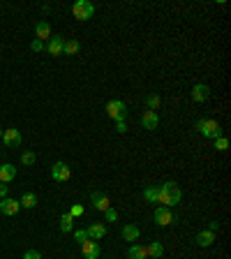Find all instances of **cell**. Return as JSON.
<instances>
[{
  "label": "cell",
  "instance_id": "30",
  "mask_svg": "<svg viewBox=\"0 0 231 259\" xmlns=\"http://www.w3.org/2000/svg\"><path fill=\"white\" fill-rule=\"evenodd\" d=\"M70 215H72V218H79V215H83V206H81V204H74L70 208Z\"/></svg>",
  "mask_w": 231,
  "mask_h": 259
},
{
  "label": "cell",
  "instance_id": "19",
  "mask_svg": "<svg viewBox=\"0 0 231 259\" xmlns=\"http://www.w3.org/2000/svg\"><path fill=\"white\" fill-rule=\"evenodd\" d=\"M127 257H130V259H146V257H148V252H146L143 245L132 243V245H130V250H127Z\"/></svg>",
  "mask_w": 231,
  "mask_h": 259
},
{
  "label": "cell",
  "instance_id": "22",
  "mask_svg": "<svg viewBox=\"0 0 231 259\" xmlns=\"http://www.w3.org/2000/svg\"><path fill=\"white\" fill-rule=\"evenodd\" d=\"M19 204H21V208H35V206H37V197L33 195V192H26V195L19 199Z\"/></svg>",
  "mask_w": 231,
  "mask_h": 259
},
{
  "label": "cell",
  "instance_id": "11",
  "mask_svg": "<svg viewBox=\"0 0 231 259\" xmlns=\"http://www.w3.org/2000/svg\"><path fill=\"white\" fill-rule=\"evenodd\" d=\"M19 211H21V204H19L17 199H9V197L0 199V213H5V215H17Z\"/></svg>",
  "mask_w": 231,
  "mask_h": 259
},
{
  "label": "cell",
  "instance_id": "18",
  "mask_svg": "<svg viewBox=\"0 0 231 259\" xmlns=\"http://www.w3.org/2000/svg\"><path fill=\"white\" fill-rule=\"evenodd\" d=\"M120 236H123L125 241H136L139 239V227L136 224H125L123 229H120Z\"/></svg>",
  "mask_w": 231,
  "mask_h": 259
},
{
  "label": "cell",
  "instance_id": "35",
  "mask_svg": "<svg viewBox=\"0 0 231 259\" xmlns=\"http://www.w3.org/2000/svg\"><path fill=\"white\" fill-rule=\"evenodd\" d=\"M5 197H7V185L0 183V199H5Z\"/></svg>",
  "mask_w": 231,
  "mask_h": 259
},
{
  "label": "cell",
  "instance_id": "23",
  "mask_svg": "<svg viewBox=\"0 0 231 259\" xmlns=\"http://www.w3.org/2000/svg\"><path fill=\"white\" fill-rule=\"evenodd\" d=\"M146 252H148V257H162V252H164V245L160 241H153L151 245H146Z\"/></svg>",
  "mask_w": 231,
  "mask_h": 259
},
{
  "label": "cell",
  "instance_id": "13",
  "mask_svg": "<svg viewBox=\"0 0 231 259\" xmlns=\"http://www.w3.org/2000/svg\"><path fill=\"white\" fill-rule=\"evenodd\" d=\"M86 234H88L90 241H102V239L107 236V227L102 222H93L88 229H86Z\"/></svg>",
  "mask_w": 231,
  "mask_h": 259
},
{
  "label": "cell",
  "instance_id": "34",
  "mask_svg": "<svg viewBox=\"0 0 231 259\" xmlns=\"http://www.w3.org/2000/svg\"><path fill=\"white\" fill-rule=\"evenodd\" d=\"M217 229H220V222H215V220H213V222H208V232H217Z\"/></svg>",
  "mask_w": 231,
  "mask_h": 259
},
{
  "label": "cell",
  "instance_id": "31",
  "mask_svg": "<svg viewBox=\"0 0 231 259\" xmlns=\"http://www.w3.org/2000/svg\"><path fill=\"white\" fill-rule=\"evenodd\" d=\"M23 259H42V252L39 250H28L26 255H23Z\"/></svg>",
  "mask_w": 231,
  "mask_h": 259
},
{
  "label": "cell",
  "instance_id": "28",
  "mask_svg": "<svg viewBox=\"0 0 231 259\" xmlns=\"http://www.w3.org/2000/svg\"><path fill=\"white\" fill-rule=\"evenodd\" d=\"M74 241H77V243L88 241V234H86V229H77V232H74Z\"/></svg>",
  "mask_w": 231,
  "mask_h": 259
},
{
  "label": "cell",
  "instance_id": "4",
  "mask_svg": "<svg viewBox=\"0 0 231 259\" xmlns=\"http://www.w3.org/2000/svg\"><path fill=\"white\" fill-rule=\"evenodd\" d=\"M153 218H155V224H160V227H169V224L176 222V215L171 213V208H167V206H157Z\"/></svg>",
  "mask_w": 231,
  "mask_h": 259
},
{
  "label": "cell",
  "instance_id": "32",
  "mask_svg": "<svg viewBox=\"0 0 231 259\" xmlns=\"http://www.w3.org/2000/svg\"><path fill=\"white\" fill-rule=\"evenodd\" d=\"M116 132H120V134L127 132V123H125V118H123V120H116Z\"/></svg>",
  "mask_w": 231,
  "mask_h": 259
},
{
  "label": "cell",
  "instance_id": "24",
  "mask_svg": "<svg viewBox=\"0 0 231 259\" xmlns=\"http://www.w3.org/2000/svg\"><path fill=\"white\" fill-rule=\"evenodd\" d=\"M79 49H81L79 42H77V40H70V42H65V46H62V54L77 56V54H79Z\"/></svg>",
  "mask_w": 231,
  "mask_h": 259
},
{
  "label": "cell",
  "instance_id": "8",
  "mask_svg": "<svg viewBox=\"0 0 231 259\" xmlns=\"http://www.w3.org/2000/svg\"><path fill=\"white\" fill-rule=\"evenodd\" d=\"M62 46H65V37L60 35H51V40L44 44V51L49 56H60L62 54Z\"/></svg>",
  "mask_w": 231,
  "mask_h": 259
},
{
  "label": "cell",
  "instance_id": "1",
  "mask_svg": "<svg viewBox=\"0 0 231 259\" xmlns=\"http://www.w3.org/2000/svg\"><path fill=\"white\" fill-rule=\"evenodd\" d=\"M180 199H183V190H180V185H178L176 180H167L164 185H160V199H157V204L171 208V206L180 204Z\"/></svg>",
  "mask_w": 231,
  "mask_h": 259
},
{
  "label": "cell",
  "instance_id": "21",
  "mask_svg": "<svg viewBox=\"0 0 231 259\" xmlns=\"http://www.w3.org/2000/svg\"><path fill=\"white\" fill-rule=\"evenodd\" d=\"M143 199H148L153 204H157V199H160V185H151V188L143 190Z\"/></svg>",
  "mask_w": 231,
  "mask_h": 259
},
{
  "label": "cell",
  "instance_id": "17",
  "mask_svg": "<svg viewBox=\"0 0 231 259\" xmlns=\"http://www.w3.org/2000/svg\"><path fill=\"white\" fill-rule=\"evenodd\" d=\"M215 241V234L208 232V229H204V232L196 234V245H201V248H208V245H213Z\"/></svg>",
  "mask_w": 231,
  "mask_h": 259
},
{
  "label": "cell",
  "instance_id": "33",
  "mask_svg": "<svg viewBox=\"0 0 231 259\" xmlns=\"http://www.w3.org/2000/svg\"><path fill=\"white\" fill-rule=\"evenodd\" d=\"M104 213H107V220H109V222H116V220H118V213H116L114 208H107Z\"/></svg>",
  "mask_w": 231,
  "mask_h": 259
},
{
  "label": "cell",
  "instance_id": "10",
  "mask_svg": "<svg viewBox=\"0 0 231 259\" xmlns=\"http://www.w3.org/2000/svg\"><path fill=\"white\" fill-rule=\"evenodd\" d=\"M81 252H83V257L86 259H97L99 257V252H102V248H99V243L97 241H83L81 243Z\"/></svg>",
  "mask_w": 231,
  "mask_h": 259
},
{
  "label": "cell",
  "instance_id": "25",
  "mask_svg": "<svg viewBox=\"0 0 231 259\" xmlns=\"http://www.w3.org/2000/svg\"><path fill=\"white\" fill-rule=\"evenodd\" d=\"M21 162H23L26 167H33V164L37 162V155H35V153H30V151H26L23 155H21Z\"/></svg>",
  "mask_w": 231,
  "mask_h": 259
},
{
  "label": "cell",
  "instance_id": "6",
  "mask_svg": "<svg viewBox=\"0 0 231 259\" xmlns=\"http://www.w3.org/2000/svg\"><path fill=\"white\" fill-rule=\"evenodd\" d=\"M125 111H127V107H125L123 100H111V102L107 104V116L114 118V120H123Z\"/></svg>",
  "mask_w": 231,
  "mask_h": 259
},
{
  "label": "cell",
  "instance_id": "9",
  "mask_svg": "<svg viewBox=\"0 0 231 259\" xmlns=\"http://www.w3.org/2000/svg\"><path fill=\"white\" fill-rule=\"evenodd\" d=\"M141 125H143V130H157V125H160V116H157V111L146 109V111L141 114Z\"/></svg>",
  "mask_w": 231,
  "mask_h": 259
},
{
  "label": "cell",
  "instance_id": "26",
  "mask_svg": "<svg viewBox=\"0 0 231 259\" xmlns=\"http://www.w3.org/2000/svg\"><path fill=\"white\" fill-rule=\"evenodd\" d=\"M146 104H148L151 111H157V107H160V98H157V95H148V98H146Z\"/></svg>",
  "mask_w": 231,
  "mask_h": 259
},
{
  "label": "cell",
  "instance_id": "15",
  "mask_svg": "<svg viewBox=\"0 0 231 259\" xmlns=\"http://www.w3.org/2000/svg\"><path fill=\"white\" fill-rule=\"evenodd\" d=\"M208 98H211V88L206 83H196L194 88H192V100L194 102H206Z\"/></svg>",
  "mask_w": 231,
  "mask_h": 259
},
{
  "label": "cell",
  "instance_id": "7",
  "mask_svg": "<svg viewBox=\"0 0 231 259\" xmlns=\"http://www.w3.org/2000/svg\"><path fill=\"white\" fill-rule=\"evenodd\" d=\"M2 143L7 148H19L21 146V132L17 127H9V130H2Z\"/></svg>",
  "mask_w": 231,
  "mask_h": 259
},
{
  "label": "cell",
  "instance_id": "16",
  "mask_svg": "<svg viewBox=\"0 0 231 259\" xmlns=\"http://www.w3.org/2000/svg\"><path fill=\"white\" fill-rule=\"evenodd\" d=\"M35 40H51V26L46 21H37L35 23Z\"/></svg>",
  "mask_w": 231,
  "mask_h": 259
},
{
  "label": "cell",
  "instance_id": "5",
  "mask_svg": "<svg viewBox=\"0 0 231 259\" xmlns=\"http://www.w3.org/2000/svg\"><path fill=\"white\" fill-rule=\"evenodd\" d=\"M72 176V169L67 162H56L54 167H51V179L58 180V183H65V180H70Z\"/></svg>",
  "mask_w": 231,
  "mask_h": 259
},
{
  "label": "cell",
  "instance_id": "3",
  "mask_svg": "<svg viewBox=\"0 0 231 259\" xmlns=\"http://www.w3.org/2000/svg\"><path fill=\"white\" fill-rule=\"evenodd\" d=\"M72 14H74V19H79V21H88L95 14V5L88 2V0H77L72 5Z\"/></svg>",
  "mask_w": 231,
  "mask_h": 259
},
{
  "label": "cell",
  "instance_id": "20",
  "mask_svg": "<svg viewBox=\"0 0 231 259\" xmlns=\"http://www.w3.org/2000/svg\"><path fill=\"white\" fill-rule=\"evenodd\" d=\"M74 229V218L70 213H62L60 215V232L62 234H70Z\"/></svg>",
  "mask_w": 231,
  "mask_h": 259
},
{
  "label": "cell",
  "instance_id": "29",
  "mask_svg": "<svg viewBox=\"0 0 231 259\" xmlns=\"http://www.w3.org/2000/svg\"><path fill=\"white\" fill-rule=\"evenodd\" d=\"M30 49H33L35 54H39V51H44V42H42V40H33V42H30Z\"/></svg>",
  "mask_w": 231,
  "mask_h": 259
},
{
  "label": "cell",
  "instance_id": "2",
  "mask_svg": "<svg viewBox=\"0 0 231 259\" xmlns=\"http://www.w3.org/2000/svg\"><path fill=\"white\" fill-rule=\"evenodd\" d=\"M194 127L204 134V137H208V139H217V137H222V127H220V123H217V120L199 118V120L194 123Z\"/></svg>",
  "mask_w": 231,
  "mask_h": 259
},
{
  "label": "cell",
  "instance_id": "12",
  "mask_svg": "<svg viewBox=\"0 0 231 259\" xmlns=\"http://www.w3.org/2000/svg\"><path fill=\"white\" fill-rule=\"evenodd\" d=\"M90 201H93V206H95L97 211H107V208H111V201H109V197L104 195V192H99V190H95V192L90 195Z\"/></svg>",
  "mask_w": 231,
  "mask_h": 259
},
{
  "label": "cell",
  "instance_id": "27",
  "mask_svg": "<svg viewBox=\"0 0 231 259\" xmlns=\"http://www.w3.org/2000/svg\"><path fill=\"white\" fill-rule=\"evenodd\" d=\"M215 148H217V151H227V148H229V139H227V137H217V139H215Z\"/></svg>",
  "mask_w": 231,
  "mask_h": 259
},
{
  "label": "cell",
  "instance_id": "14",
  "mask_svg": "<svg viewBox=\"0 0 231 259\" xmlns=\"http://www.w3.org/2000/svg\"><path fill=\"white\" fill-rule=\"evenodd\" d=\"M17 179V167L14 164H9V162H5V164H0V183H12V180Z\"/></svg>",
  "mask_w": 231,
  "mask_h": 259
},
{
  "label": "cell",
  "instance_id": "36",
  "mask_svg": "<svg viewBox=\"0 0 231 259\" xmlns=\"http://www.w3.org/2000/svg\"><path fill=\"white\" fill-rule=\"evenodd\" d=\"M0 139H2V127H0Z\"/></svg>",
  "mask_w": 231,
  "mask_h": 259
}]
</instances>
